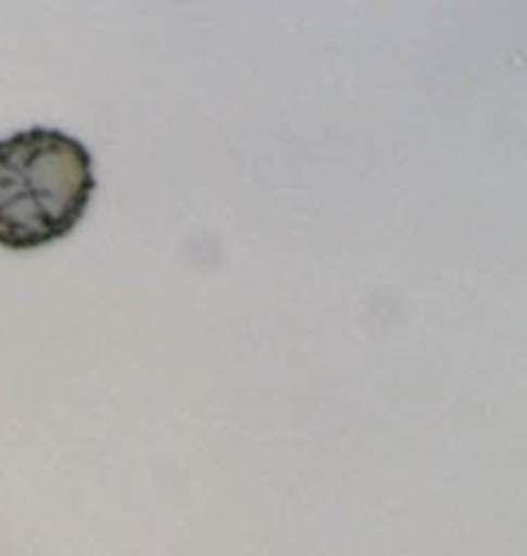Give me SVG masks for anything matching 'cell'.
I'll return each mask as SVG.
<instances>
[{"label": "cell", "instance_id": "1", "mask_svg": "<svg viewBox=\"0 0 527 556\" xmlns=\"http://www.w3.org/2000/svg\"><path fill=\"white\" fill-rule=\"evenodd\" d=\"M92 155L58 128L0 139V248L38 250L68 237L96 193Z\"/></svg>", "mask_w": 527, "mask_h": 556}]
</instances>
